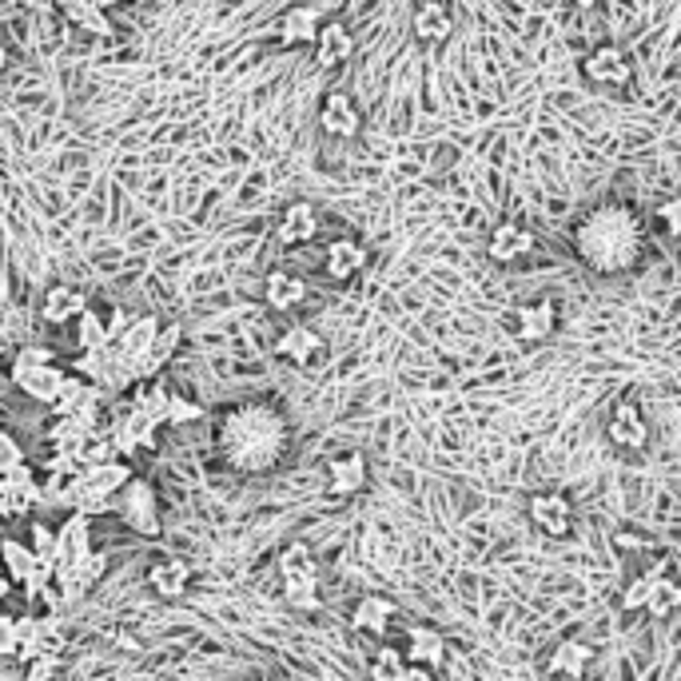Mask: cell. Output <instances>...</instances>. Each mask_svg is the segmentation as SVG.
<instances>
[{"label":"cell","mask_w":681,"mask_h":681,"mask_svg":"<svg viewBox=\"0 0 681 681\" xmlns=\"http://www.w3.org/2000/svg\"><path fill=\"white\" fill-rule=\"evenodd\" d=\"M606 439H610L618 451H646L649 423L634 399H618V403H613L610 423H606Z\"/></svg>","instance_id":"52a82bcc"},{"label":"cell","mask_w":681,"mask_h":681,"mask_svg":"<svg viewBox=\"0 0 681 681\" xmlns=\"http://www.w3.org/2000/svg\"><path fill=\"white\" fill-rule=\"evenodd\" d=\"M315 235H319V211H315L312 199L288 204V211L279 216L276 240L283 243V247H303V243H312Z\"/></svg>","instance_id":"5bb4252c"},{"label":"cell","mask_w":681,"mask_h":681,"mask_svg":"<svg viewBox=\"0 0 681 681\" xmlns=\"http://www.w3.org/2000/svg\"><path fill=\"white\" fill-rule=\"evenodd\" d=\"M367 247L358 240H351V235H339V240L327 243V252H324V271L336 283H346V279H355L363 267H367Z\"/></svg>","instance_id":"44dd1931"},{"label":"cell","mask_w":681,"mask_h":681,"mask_svg":"<svg viewBox=\"0 0 681 681\" xmlns=\"http://www.w3.org/2000/svg\"><path fill=\"white\" fill-rule=\"evenodd\" d=\"M367 483H370V466L358 451L327 459V486H331V495H343V498L358 495V490H367Z\"/></svg>","instance_id":"d6986e66"},{"label":"cell","mask_w":681,"mask_h":681,"mask_svg":"<svg viewBox=\"0 0 681 681\" xmlns=\"http://www.w3.org/2000/svg\"><path fill=\"white\" fill-rule=\"evenodd\" d=\"M105 555H84L81 562H72V567H60L57 570V589L60 598H64V606H76V601H84V594L100 582V574H105Z\"/></svg>","instance_id":"8fae6325"},{"label":"cell","mask_w":681,"mask_h":681,"mask_svg":"<svg viewBox=\"0 0 681 681\" xmlns=\"http://www.w3.org/2000/svg\"><path fill=\"white\" fill-rule=\"evenodd\" d=\"M319 127L336 139H355L358 127H363V115H358L355 100L346 93H331L319 108Z\"/></svg>","instance_id":"7402d4cb"},{"label":"cell","mask_w":681,"mask_h":681,"mask_svg":"<svg viewBox=\"0 0 681 681\" xmlns=\"http://www.w3.org/2000/svg\"><path fill=\"white\" fill-rule=\"evenodd\" d=\"M127 4H144V0H127Z\"/></svg>","instance_id":"11a10c76"},{"label":"cell","mask_w":681,"mask_h":681,"mask_svg":"<svg viewBox=\"0 0 681 681\" xmlns=\"http://www.w3.org/2000/svg\"><path fill=\"white\" fill-rule=\"evenodd\" d=\"M666 574V567H654L646 570V574H637L630 586L622 589V610H646V601H649V589H654V582Z\"/></svg>","instance_id":"74e56055"},{"label":"cell","mask_w":681,"mask_h":681,"mask_svg":"<svg viewBox=\"0 0 681 681\" xmlns=\"http://www.w3.org/2000/svg\"><path fill=\"white\" fill-rule=\"evenodd\" d=\"M681 610V582L670 574H661L658 582H654V589H649V601H646V613H654V618H670V613Z\"/></svg>","instance_id":"e575fe53"},{"label":"cell","mask_w":681,"mask_h":681,"mask_svg":"<svg viewBox=\"0 0 681 681\" xmlns=\"http://www.w3.org/2000/svg\"><path fill=\"white\" fill-rule=\"evenodd\" d=\"M100 387L96 382H88L84 375H76L72 370L69 387H64V394H60V403L52 406L60 418H84V423H100Z\"/></svg>","instance_id":"7c38bea8"},{"label":"cell","mask_w":681,"mask_h":681,"mask_svg":"<svg viewBox=\"0 0 681 681\" xmlns=\"http://www.w3.org/2000/svg\"><path fill=\"white\" fill-rule=\"evenodd\" d=\"M105 319H108V336H112V343H120V339L127 336V327H132V315H127L124 307H112Z\"/></svg>","instance_id":"bcb514c9"},{"label":"cell","mask_w":681,"mask_h":681,"mask_svg":"<svg viewBox=\"0 0 681 681\" xmlns=\"http://www.w3.org/2000/svg\"><path fill=\"white\" fill-rule=\"evenodd\" d=\"M526 519L546 538H570V531H574V502L562 490H543V495H534L526 502Z\"/></svg>","instance_id":"8992f818"},{"label":"cell","mask_w":681,"mask_h":681,"mask_svg":"<svg viewBox=\"0 0 681 681\" xmlns=\"http://www.w3.org/2000/svg\"><path fill=\"white\" fill-rule=\"evenodd\" d=\"M57 538H60V567L81 562L84 555H93V519L81 514V510H69V519L57 531Z\"/></svg>","instance_id":"cb8c5ba5"},{"label":"cell","mask_w":681,"mask_h":681,"mask_svg":"<svg viewBox=\"0 0 681 681\" xmlns=\"http://www.w3.org/2000/svg\"><path fill=\"white\" fill-rule=\"evenodd\" d=\"M132 478H136V474H132V466H127L124 459L105 462V466H88V471H84V483L93 486L96 495H108V498L120 495V490H124Z\"/></svg>","instance_id":"d6a6232c"},{"label":"cell","mask_w":681,"mask_h":681,"mask_svg":"<svg viewBox=\"0 0 681 681\" xmlns=\"http://www.w3.org/2000/svg\"><path fill=\"white\" fill-rule=\"evenodd\" d=\"M606 0H574V9H582V12H594V9H601Z\"/></svg>","instance_id":"f907efd6"},{"label":"cell","mask_w":681,"mask_h":681,"mask_svg":"<svg viewBox=\"0 0 681 681\" xmlns=\"http://www.w3.org/2000/svg\"><path fill=\"white\" fill-rule=\"evenodd\" d=\"M76 346H81V351H105V346H112L108 319L100 312H93V307L76 319Z\"/></svg>","instance_id":"836d02e7"},{"label":"cell","mask_w":681,"mask_h":681,"mask_svg":"<svg viewBox=\"0 0 681 681\" xmlns=\"http://www.w3.org/2000/svg\"><path fill=\"white\" fill-rule=\"evenodd\" d=\"M658 220L666 223V231H670L673 240H678V235H681V196H670L666 204H661Z\"/></svg>","instance_id":"f6af8a7d"},{"label":"cell","mask_w":681,"mask_h":681,"mask_svg":"<svg viewBox=\"0 0 681 681\" xmlns=\"http://www.w3.org/2000/svg\"><path fill=\"white\" fill-rule=\"evenodd\" d=\"M36 502H40V486H36L28 466H21V471H12V474H0V514H4V519L33 514Z\"/></svg>","instance_id":"30bf717a"},{"label":"cell","mask_w":681,"mask_h":681,"mask_svg":"<svg viewBox=\"0 0 681 681\" xmlns=\"http://www.w3.org/2000/svg\"><path fill=\"white\" fill-rule=\"evenodd\" d=\"M577 259L598 276H622L642 255V220L630 204H598L574 223Z\"/></svg>","instance_id":"7a4b0ae2"},{"label":"cell","mask_w":681,"mask_h":681,"mask_svg":"<svg viewBox=\"0 0 681 681\" xmlns=\"http://www.w3.org/2000/svg\"><path fill=\"white\" fill-rule=\"evenodd\" d=\"M172 394L175 391H168L163 382H139V391H136V399H132V415H139V418H148L151 427H168V411H172Z\"/></svg>","instance_id":"f546056e"},{"label":"cell","mask_w":681,"mask_h":681,"mask_svg":"<svg viewBox=\"0 0 681 681\" xmlns=\"http://www.w3.org/2000/svg\"><path fill=\"white\" fill-rule=\"evenodd\" d=\"M120 459V451H115V442H112V435H96V439H88V447H84V454H81V462H84V471L88 466H105V462H115Z\"/></svg>","instance_id":"ab89813d"},{"label":"cell","mask_w":681,"mask_h":681,"mask_svg":"<svg viewBox=\"0 0 681 681\" xmlns=\"http://www.w3.org/2000/svg\"><path fill=\"white\" fill-rule=\"evenodd\" d=\"M594 658H598V649L589 646V642H577V637H567V642H558L555 649H550V658H546V673L550 678H586V670L594 666Z\"/></svg>","instance_id":"e0dca14e"},{"label":"cell","mask_w":681,"mask_h":681,"mask_svg":"<svg viewBox=\"0 0 681 681\" xmlns=\"http://www.w3.org/2000/svg\"><path fill=\"white\" fill-rule=\"evenodd\" d=\"M16 363H57V355L48 346H24V351H16Z\"/></svg>","instance_id":"7dc6e473"},{"label":"cell","mask_w":681,"mask_h":681,"mask_svg":"<svg viewBox=\"0 0 681 681\" xmlns=\"http://www.w3.org/2000/svg\"><path fill=\"white\" fill-rule=\"evenodd\" d=\"M618 546H637V550H642V546H654V538H649V534L622 531V534H618Z\"/></svg>","instance_id":"c3c4849f"},{"label":"cell","mask_w":681,"mask_h":681,"mask_svg":"<svg viewBox=\"0 0 681 681\" xmlns=\"http://www.w3.org/2000/svg\"><path fill=\"white\" fill-rule=\"evenodd\" d=\"M276 355H283L288 363H295V367H315V363L327 358V343L312 327H288V331L276 339Z\"/></svg>","instance_id":"9a60e30c"},{"label":"cell","mask_w":681,"mask_h":681,"mask_svg":"<svg viewBox=\"0 0 681 681\" xmlns=\"http://www.w3.org/2000/svg\"><path fill=\"white\" fill-rule=\"evenodd\" d=\"M72 370L76 375H84L88 382H96L105 394H115L124 391L127 382H136V370H132V363H127L115 346H105V351H81V358L72 363Z\"/></svg>","instance_id":"5b68a950"},{"label":"cell","mask_w":681,"mask_h":681,"mask_svg":"<svg viewBox=\"0 0 681 681\" xmlns=\"http://www.w3.org/2000/svg\"><path fill=\"white\" fill-rule=\"evenodd\" d=\"M160 331H163V324L156 319V315H136V319H132V327H127V336L120 339V343H112V346L127 358V363H136V358H144L151 346H156Z\"/></svg>","instance_id":"4dcf8cb0"},{"label":"cell","mask_w":681,"mask_h":681,"mask_svg":"<svg viewBox=\"0 0 681 681\" xmlns=\"http://www.w3.org/2000/svg\"><path fill=\"white\" fill-rule=\"evenodd\" d=\"M216 451H220L223 466L247 474V478L279 471L291 454L288 415L267 399L228 406L220 415V427H216Z\"/></svg>","instance_id":"6da1fadb"},{"label":"cell","mask_w":681,"mask_h":681,"mask_svg":"<svg viewBox=\"0 0 681 681\" xmlns=\"http://www.w3.org/2000/svg\"><path fill=\"white\" fill-rule=\"evenodd\" d=\"M399 681H435V678H430V670H423V666H406V673Z\"/></svg>","instance_id":"681fc988"},{"label":"cell","mask_w":681,"mask_h":681,"mask_svg":"<svg viewBox=\"0 0 681 681\" xmlns=\"http://www.w3.org/2000/svg\"><path fill=\"white\" fill-rule=\"evenodd\" d=\"M454 28V16L442 0H423L415 9V36L423 45H442Z\"/></svg>","instance_id":"f1b7e54d"},{"label":"cell","mask_w":681,"mask_h":681,"mask_svg":"<svg viewBox=\"0 0 681 681\" xmlns=\"http://www.w3.org/2000/svg\"><path fill=\"white\" fill-rule=\"evenodd\" d=\"M315 48H319V64H324V69H336V64H343V60L351 57L355 40H351V28H346L343 21H327Z\"/></svg>","instance_id":"1f68e13d"},{"label":"cell","mask_w":681,"mask_h":681,"mask_svg":"<svg viewBox=\"0 0 681 681\" xmlns=\"http://www.w3.org/2000/svg\"><path fill=\"white\" fill-rule=\"evenodd\" d=\"M24 0H4V12H12V9H21Z\"/></svg>","instance_id":"816d5d0a"},{"label":"cell","mask_w":681,"mask_h":681,"mask_svg":"<svg viewBox=\"0 0 681 681\" xmlns=\"http://www.w3.org/2000/svg\"><path fill=\"white\" fill-rule=\"evenodd\" d=\"M0 558H4V567H9V577L16 586H24V577L33 574V567L40 558L33 555V546L28 543H16V538H4L0 543Z\"/></svg>","instance_id":"d590c367"},{"label":"cell","mask_w":681,"mask_h":681,"mask_svg":"<svg viewBox=\"0 0 681 681\" xmlns=\"http://www.w3.org/2000/svg\"><path fill=\"white\" fill-rule=\"evenodd\" d=\"M16 637H21V618L16 613H0V654L16 658Z\"/></svg>","instance_id":"ee69618b"},{"label":"cell","mask_w":681,"mask_h":681,"mask_svg":"<svg viewBox=\"0 0 681 681\" xmlns=\"http://www.w3.org/2000/svg\"><path fill=\"white\" fill-rule=\"evenodd\" d=\"M240 681H271V678H240Z\"/></svg>","instance_id":"db71d44e"},{"label":"cell","mask_w":681,"mask_h":681,"mask_svg":"<svg viewBox=\"0 0 681 681\" xmlns=\"http://www.w3.org/2000/svg\"><path fill=\"white\" fill-rule=\"evenodd\" d=\"M84 312H88V295H84L81 288H72V283H52V288L45 291V300H40V315H45V324H52V327L76 324Z\"/></svg>","instance_id":"2e32d148"},{"label":"cell","mask_w":681,"mask_h":681,"mask_svg":"<svg viewBox=\"0 0 681 681\" xmlns=\"http://www.w3.org/2000/svg\"><path fill=\"white\" fill-rule=\"evenodd\" d=\"M324 24L327 21H319V9H312V4H295V9H288V16H283L279 40H283V45H319Z\"/></svg>","instance_id":"83f0119b"},{"label":"cell","mask_w":681,"mask_h":681,"mask_svg":"<svg viewBox=\"0 0 681 681\" xmlns=\"http://www.w3.org/2000/svg\"><path fill=\"white\" fill-rule=\"evenodd\" d=\"M144 586L160 601H180L187 594V586H192V567H187L184 558L163 555L144 570Z\"/></svg>","instance_id":"9c48e42d"},{"label":"cell","mask_w":681,"mask_h":681,"mask_svg":"<svg viewBox=\"0 0 681 681\" xmlns=\"http://www.w3.org/2000/svg\"><path fill=\"white\" fill-rule=\"evenodd\" d=\"M60 673V654H40L36 661L24 666V681H52Z\"/></svg>","instance_id":"7bdbcfd3"},{"label":"cell","mask_w":681,"mask_h":681,"mask_svg":"<svg viewBox=\"0 0 681 681\" xmlns=\"http://www.w3.org/2000/svg\"><path fill=\"white\" fill-rule=\"evenodd\" d=\"M394 613H399L394 598H387V594H363V598L355 601V613H351V630L382 637Z\"/></svg>","instance_id":"d4e9b609"},{"label":"cell","mask_w":681,"mask_h":681,"mask_svg":"<svg viewBox=\"0 0 681 681\" xmlns=\"http://www.w3.org/2000/svg\"><path fill=\"white\" fill-rule=\"evenodd\" d=\"M558 331V307L555 300H534V303H522L519 312H514V336L522 343H546V339Z\"/></svg>","instance_id":"4fadbf2b"},{"label":"cell","mask_w":681,"mask_h":681,"mask_svg":"<svg viewBox=\"0 0 681 681\" xmlns=\"http://www.w3.org/2000/svg\"><path fill=\"white\" fill-rule=\"evenodd\" d=\"M33 555L40 558V562H48V567H60V538L57 531H48L45 522H33Z\"/></svg>","instance_id":"f35d334b"},{"label":"cell","mask_w":681,"mask_h":681,"mask_svg":"<svg viewBox=\"0 0 681 681\" xmlns=\"http://www.w3.org/2000/svg\"><path fill=\"white\" fill-rule=\"evenodd\" d=\"M108 435H112L115 442V451H120V459H132L136 451H151L156 442H160V427H151L148 418H139V415H120L108 427Z\"/></svg>","instance_id":"ac0fdd59"},{"label":"cell","mask_w":681,"mask_h":681,"mask_svg":"<svg viewBox=\"0 0 681 681\" xmlns=\"http://www.w3.org/2000/svg\"><path fill=\"white\" fill-rule=\"evenodd\" d=\"M264 300L271 312H295L307 300V283L295 271H271L264 279Z\"/></svg>","instance_id":"4316f807"},{"label":"cell","mask_w":681,"mask_h":681,"mask_svg":"<svg viewBox=\"0 0 681 681\" xmlns=\"http://www.w3.org/2000/svg\"><path fill=\"white\" fill-rule=\"evenodd\" d=\"M96 4H100V9L108 12V9H112V4H115V0H96Z\"/></svg>","instance_id":"f5cc1de1"},{"label":"cell","mask_w":681,"mask_h":681,"mask_svg":"<svg viewBox=\"0 0 681 681\" xmlns=\"http://www.w3.org/2000/svg\"><path fill=\"white\" fill-rule=\"evenodd\" d=\"M406 661L423 666V670H442L447 666V637L435 625H411L406 630Z\"/></svg>","instance_id":"ffe728a7"},{"label":"cell","mask_w":681,"mask_h":681,"mask_svg":"<svg viewBox=\"0 0 681 681\" xmlns=\"http://www.w3.org/2000/svg\"><path fill=\"white\" fill-rule=\"evenodd\" d=\"M534 252V231L522 228V223H498L486 240V255L495 264H519L522 255Z\"/></svg>","instance_id":"603a6c76"},{"label":"cell","mask_w":681,"mask_h":681,"mask_svg":"<svg viewBox=\"0 0 681 681\" xmlns=\"http://www.w3.org/2000/svg\"><path fill=\"white\" fill-rule=\"evenodd\" d=\"M115 514L127 522V531H136L139 538H160L163 522H160V498H156V486L148 478H132V483L115 495Z\"/></svg>","instance_id":"3957f363"},{"label":"cell","mask_w":681,"mask_h":681,"mask_svg":"<svg viewBox=\"0 0 681 681\" xmlns=\"http://www.w3.org/2000/svg\"><path fill=\"white\" fill-rule=\"evenodd\" d=\"M279 574H283V589L295 586H319V567L307 543H288L279 555Z\"/></svg>","instance_id":"484cf974"},{"label":"cell","mask_w":681,"mask_h":681,"mask_svg":"<svg viewBox=\"0 0 681 681\" xmlns=\"http://www.w3.org/2000/svg\"><path fill=\"white\" fill-rule=\"evenodd\" d=\"M204 418V406L196 399H187V394H172V411H168V427H187V423H196Z\"/></svg>","instance_id":"60d3db41"},{"label":"cell","mask_w":681,"mask_h":681,"mask_svg":"<svg viewBox=\"0 0 681 681\" xmlns=\"http://www.w3.org/2000/svg\"><path fill=\"white\" fill-rule=\"evenodd\" d=\"M9 379L16 391H24L28 399H36V403L57 406L60 394H64V387H69V379H72V370L57 367V363H16V358H12Z\"/></svg>","instance_id":"277c9868"},{"label":"cell","mask_w":681,"mask_h":681,"mask_svg":"<svg viewBox=\"0 0 681 681\" xmlns=\"http://www.w3.org/2000/svg\"><path fill=\"white\" fill-rule=\"evenodd\" d=\"M21 466H28V462H24L21 442L4 430V435H0V474H12V471H21Z\"/></svg>","instance_id":"b9f144b4"},{"label":"cell","mask_w":681,"mask_h":681,"mask_svg":"<svg viewBox=\"0 0 681 681\" xmlns=\"http://www.w3.org/2000/svg\"><path fill=\"white\" fill-rule=\"evenodd\" d=\"M582 76H586L589 84H601V88H625L630 76H634V64L625 57V48L598 45L582 60Z\"/></svg>","instance_id":"ba28073f"},{"label":"cell","mask_w":681,"mask_h":681,"mask_svg":"<svg viewBox=\"0 0 681 681\" xmlns=\"http://www.w3.org/2000/svg\"><path fill=\"white\" fill-rule=\"evenodd\" d=\"M406 666H411V661H406V649L382 646V649H375L367 673H370V681H399L406 673Z\"/></svg>","instance_id":"8d00e7d4"}]
</instances>
